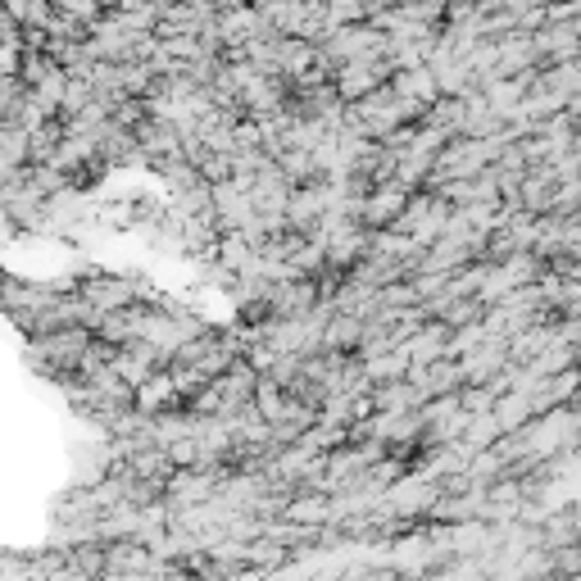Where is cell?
Returning <instances> with one entry per match:
<instances>
[{
	"mask_svg": "<svg viewBox=\"0 0 581 581\" xmlns=\"http://www.w3.org/2000/svg\"><path fill=\"white\" fill-rule=\"evenodd\" d=\"M495 418H500L504 432H522V427L536 418V400L527 391H518V386H513V391H504L500 400H495Z\"/></svg>",
	"mask_w": 581,
	"mask_h": 581,
	"instance_id": "cell-1",
	"label": "cell"
}]
</instances>
